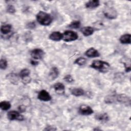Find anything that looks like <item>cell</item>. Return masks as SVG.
Wrapping results in <instances>:
<instances>
[{"label": "cell", "mask_w": 131, "mask_h": 131, "mask_svg": "<svg viewBox=\"0 0 131 131\" xmlns=\"http://www.w3.org/2000/svg\"><path fill=\"white\" fill-rule=\"evenodd\" d=\"M86 60L85 58L79 57L75 60L74 63L79 66H83L86 63Z\"/></svg>", "instance_id": "cb8c5ba5"}, {"label": "cell", "mask_w": 131, "mask_h": 131, "mask_svg": "<svg viewBox=\"0 0 131 131\" xmlns=\"http://www.w3.org/2000/svg\"><path fill=\"white\" fill-rule=\"evenodd\" d=\"M79 112L82 115H90L93 113V110L89 105H82L79 108Z\"/></svg>", "instance_id": "30bf717a"}, {"label": "cell", "mask_w": 131, "mask_h": 131, "mask_svg": "<svg viewBox=\"0 0 131 131\" xmlns=\"http://www.w3.org/2000/svg\"><path fill=\"white\" fill-rule=\"evenodd\" d=\"M37 98L40 100L43 101H49L51 100L52 98L50 94L45 90H42L39 92Z\"/></svg>", "instance_id": "9c48e42d"}, {"label": "cell", "mask_w": 131, "mask_h": 131, "mask_svg": "<svg viewBox=\"0 0 131 131\" xmlns=\"http://www.w3.org/2000/svg\"><path fill=\"white\" fill-rule=\"evenodd\" d=\"M114 101H117L119 103L126 104L127 105H129L130 102L129 97L124 94H120L117 95H114Z\"/></svg>", "instance_id": "5b68a950"}, {"label": "cell", "mask_w": 131, "mask_h": 131, "mask_svg": "<svg viewBox=\"0 0 131 131\" xmlns=\"http://www.w3.org/2000/svg\"><path fill=\"white\" fill-rule=\"evenodd\" d=\"M53 87H54L55 91H56V92L57 93L59 94H62L64 93L65 87H64V84H62V83H60V82L56 83L54 85Z\"/></svg>", "instance_id": "9a60e30c"}, {"label": "cell", "mask_w": 131, "mask_h": 131, "mask_svg": "<svg viewBox=\"0 0 131 131\" xmlns=\"http://www.w3.org/2000/svg\"><path fill=\"white\" fill-rule=\"evenodd\" d=\"M63 79L67 82H69V83H71V82H72L74 81V79L73 78V77H72L71 75H67L66 76H65L64 77V78Z\"/></svg>", "instance_id": "4316f807"}, {"label": "cell", "mask_w": 131, "mask_h": 131, "mask_svg": "<svg viewBox=\"0 0 131 131\" xmlns=\"http://www.w3.org/2000/svg\"><path fill=\"white\" fill-rule=\"evenodd\" d=\"M63 38V34L60 32L54 31L52 32L49 36V38L53 41H59Z\"/></svg>", "instance_id": "7c38bea8"}, {"label": "cell", "mask_w": 131, "mask_h": 131, "mask_svg": "<svg viewBox=\"0 0 131 131\" xmlns=\"http://www.w3.org/2000/svg\"><path fill=\"white\" fill-rule=\"evenodd\" d=\"M8 79L10 80V81L14 84H16L18 81V76L15 73H10L7 75Z\"/></svg>", "instance_id": "d6986e66"}, {"label": "cell", "mask_w": 131, "mask_h": 131, "mask_svg": "<svg viewBox=\"0 0 131 131\" xmlns=\"http://www.w3.org/2000/svg\"><path fill=\"white\" fill-rule=\"evenodd\" d=\"M30 71L28 69H24L19 72V77L22 80V82L26 84L29 83L31 81V78L29 77Z\"/></svg>", "instance_id": "8992f818"}, {"label": "cell", "mask_w": 131, "mask_h": 131, "mask_svg": "<svg viewBox=\"0 0 131 131\" xmlns=\"http://www.w3.org/2000/svg\"><path fill=\"white\" fill-rule=\"evenodd\" d=\"M130 37L131 35L129 34H124L120 37V41L122 44H130Z\"/></svg>", "instance_id": "e0dca14e"}, {"label": "cell", "mask_w": 131, "mask_h": 131, "mask_svg": "<svg viewBox=\"0 0 131 131\" xmlns=\"http://www.w3.org/2000/svg\"><path fill=\"white\" fill-rule=\"evenodd\" d=\"M11 25L9 24L3 25L1 28V31L3 34H7L11 32Z\"/></svg>", "instance_id": "44dd1931"}, {"label": "cell", "mask_w": 131, "mask_h": 131, "mask_svg": "<svg viewBox=\"0 0 131 131\" xmlns=\"http://www.w3.org/2000/svg\"><path fill=\"white\" fill-rule=\"evenodd\" d=\"M31 63L33 66H37L38 64V62L35 60H31Z\"/></svg>", "instance_id": "f546056e"}, {"label": "cell", "mask_w": 131, "mask_h": 131, "mask_svg": "<svg viewBox=\"0 0 131 131\" xmlns=\"http://www.w3.org/2000/svg\"><path fill=\"white\" fill-rule=\"evenodd\" d=\"M78 37L77 33L73 31L67 30L63 34L62 39L66 42L74 41Z\"/></svg>", "instance_id": "277c9868"}, {"label": "cell", "mask_w": 131, "mask_h": 131, "mask_svg": "<svg viewBox=\"0 0 131 131\" xmlns=\"http://www.w3.org/2000/svg\"><path fill=\"white\" fill-rule=\"evenodd\" d=\"M71 94L76 97L81 96L84 95V91L81 88H74L72 90Z\"/></svg>", "instance_id": "ffe728a7"}, {"label": "cell", "mask_w": 131, "mask_h": 131, "mask_svg": "<svg viewBox=\"0 0 131 131\" xmlns=\"http://www.w3.org/2000/svg\"><path fill=\"white\" fill-rule=\"evenodd\" d=\"M91 67L102 73H105L109 70L110 65L106 61L100 60H95L93 61Z\"/></svg>", "instance_id": "6da1fadb"}, {"label": "cell", "mask_w": 131, "mask_h": 131, "mask_svg": "<svg viewBox=\"0 0 131 131\" xmlns=\"http://www.w3.org/2000/svg\"><path fill=\"white\" fill-rule=\"evenodd\" d=\"M59 75V71L56 67H52L49 72V77L51 80H55Z\"/></svg>", "instance_id": "5bb4252c"}, {"label": "cell", "mask_w": 131, "mask_h": 131, "mask_svg": "<svg viewBox=\"0 0 131 131\" xmlns=\"http://www.w3.org/2000/svg\"><path fill=\"white\" fill-rule=\"evenodd\" d=\"M45 52L40 49H35L31 52V56L34 59H40L45 55Z\"/></svg>", "instance_id": "ba28073f"}, {"label": "cell", "mask_w": 131, "mask_h": 131, "mask_svg": "<svg viewBox=\"0 0 131 131\" xmlns=\"http://www.w3.org/2000/svg\"><path fill=\"white\" fill-rule=\"evenodd\" d=\"M0 107L3 111H7L11 107V104L9 101H3L0 103Z\"/></svg>", "instance_id": "7402d4cb"}, {"label": "cell", "mask_w": 131, "mask_h": 131, "mask_svg": "<svg viewBox=\"0 0 131 131\" xmlns=\"http://www.w3.org/2000/svg\"><path fill=\"white\" fill-rule=\"evenodd\" d=\"M85 55L89 57H97L100 56L99 52L93 48H91L89 49L85 52Z\"/></svg>", "instance_id": "8fae6325"}, {"label": "cell", "mask_w": 131, "mask_h": 131, "mask_svg": "<svg viewBox=\"0 0 131 131\" xmlns=\"http://www.w3.org/2000/svg\"><path fill=\"white\" fill-rule=\"evenodd\" d=\"M7 61L5 59L2 58L0 60V68L2 70H5L7 67Z\"/></svg>", "instance_id": "d4e9b609"}, {"label": "cell", "mask_w": 131, "mask_h": 131, "mask_svg": "<svg viewBox=\"0 0 131 131\" xmlns=\"http://www.w3.org/2000/svg\"><path fill=\"white\" fill-rule=\"evenodd\" d=\"M8 118L10 120L22 121L24 120V117L17 111H12L8 113Z\"/></svg>", "instance_id": "52a82bcc"}, {"label": "cell", "mask_w": 131, "mask_h": 131, "mask_svg": "<svg viewBox=\"0 0 131 131\" xmlns=\"http://www.w3.org/2000/svg\"><path fill=\"white\" fill-rule=\"evenodd\" d=\"M18 109L20 111V112H21L25 111V107L24 106H22V105L19 106L18 107Z\"/></svg>", "instance_id": "f1b7e54d"}, {"label": "cell", "mask_w": 131, "mask_h": 131, "mask_svg": "<svg viewBox=\"0 0 131 131\" xmlns=\"http://www.w3.org/2000/svg\"><path fill=\"white\" fill-rule=\"evenodd\" d=\"M36 19L37 21L43 26H48L50 25L52 21L51 16L49 14L43 11H40L37 13Z\"/></svg>", "instance_id": "7a4b0ae2"}, {"label": "cell", "mask_w": 131, "mask_h": 131, "mask_svg": "<svg viewBox=\"0 0 131 131\" xmlns=\"http://www.w3.org/2000/svg\"><path fill=\"white\" fill-rule=\"evenodd\" d=\"M7 12L10 13V14H13L15 12L16 10L15 9V7H14V6L12 5H9L7 6Z\"/></svg>", "instance_id": "484cf974"}, {"label": "cell", "mask_w": 131, "mask_h": 131, "mask_svg": "<svg viewBox=\"0 0 131 131\" xmlns=\"http://www.w3.org/2000/svg\"><path fill=\"white\" fill-rule=\"evenodd\" d=\"M80 22L79 20H75L72 21L68 27L72 29H77L79 28L80 26Z\"/></svg>", "instance_id": "603a6c76"}, {"label": "cell", "mask_w": 131, "mask_h": 131, "mask_svg": "<svg viewBox=\"0 0 131 131\" xmlns=\"http://www.w3.org/2000/svg\"><path fill=\"white\" fill-rule=\"evenodd\" d=\"M35 27V24L34 22H30L27 25V28L29 29H34Z\"/></svg>", "instance_id": "83f0119b"}, {"label": "cell", "mask_w": 131, "mask_h": 131, "mask_svg": "<svg viewBox=\"0 0 131 131\" xmlns=\"http://www.w3.org/2000/svg\"><path fill=\"white\" fill-rule=\"evenodd\" d=\"M103 13L104 16L109 19H116L118 16L116 10L114 7L111 6H107L105 8Z\"/></svg>", "instance_id": "3957f363"}, {"label": "cell", "mask_w": 131, "mask_h": 131, "mask_svg": "<svg viewBox=\"0 0 131 131\" xmlns=\"http://www.w3.org/2000/svg\"><path fill=\"white\" fill-rule=\"evenodd\" d=\"M100 5V2L98 0L89 1L85 4L86 8L88 9H94L98 7Z\"/></svg>", "instance_id": "2e32d148"}, {"label": "cell", "mask_w": 131, "mask_h": 131, "mask_svg": "<svg viewBox=\"0 0 131 131\" xmlns=\"http://www.w3.org/2000/svg\"><path fill=\"white\" fill-rule=\"evenodd\" d=\"M95 118L97 120L102 122H105L108 120L109 117L106 113H99L95 115Z\"/></svg>", "instance_id": "ac0fdd59"}, {"label": "cell", "mask_w": 131, "mask_h": 131, "mask_svg": "<svg viewBox=\"0 0 131 131\" xmlns=\"http://www.w3.org/2000/svg\"><path fill=\"white\" fill-rule=\"evenodd\" d=\"M81 33L85 36H89L91 35L94 32V28L90 26L84 27L80 30Z\"/></svg>", "instance_id": "4fadbf2b"}]
</instances>
